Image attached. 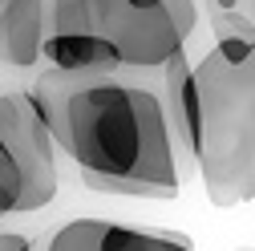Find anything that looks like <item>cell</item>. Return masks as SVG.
<instances>
[{"label":"cell","mask_w":255,"mask_h":251,"mask_svg":"<svg viewBox=\"0 0 255 251\" xmlns=\"http://www.w3.org/2000/svg\"><path fill=\"white\" fill-rule=\"evenodd\" d=\"M33 98L45 110L53 142L73 158L89 191L178 199V150L158 93L114 73L49 69L37 77Z\"/></svg>","instance_id":"obj_1"},{"label":"cell","mask_w":255,"mask_h":251,"mask_svg":"<svg viewBox=\"0 0 255 251\" xmlns=\"http://www.w3.org/2000/svg\"><path fill=\"white\" fill-rule=\"evenodd\" d=\"M199 142L195 166L215 207L255 199V49L227 61L211 49L199 65Z\"/></svg>","instance_id":"obj_2"},{"label":"cell","mask_w":255,"mask_h":251,"mask_svg":"<svg viewBox=\"0 0 255 251\" xmlns=\"http://www.w3.org/2000/svg\"><path fill=\"white\" fill-rule=\"evenodd\" d=\"M195 24V0H93V28L130 69H158L170 53L186 49Z\"/></svg>","instance_id":"obj_3"},{"label":"cell","mask_w":255,"mask_h":251,"mask_svg":"<svg viewBox=\"0 0 255 251\" xmlns=\"http://www.w3.org/2000/svg\"><path fill=\"white\" fill-rule=\"evenodd\" d=\"M0 142L12 154L20 174V199L16 211H41L57 199V142L45 122V110L37 106L33 89H16L0 98Z\"/></svg>","instance_id":"obj_4"},{"label":"cell","mask_w":255,"mask_h":251,"mask_svg":"<svg viewBox=\"0 0 255 251\" xmlns=\"http://www.w3.org/2000/svg\"><path fill=\"white\" fill-rule=\"evenodd\" d=\"M45 251H195V243L178 231L126 227L110 219H73L49 235Z\"/></svg>","instance_id":"obj_5"},{"label":"cell","mask_w":255,"mask_h":251,"mask_svg":"<svg viewBox=\"0 0 255 251\" xmlns=\"http://www.w3.org/2000/svg\"><path fill=\"white\" fill-rule=\"evenodd\" d=\"M162 81H166V122H170V138L174 150H182L186 158H195V142H199V81H195V65H190L186 49L170 53L162 65Z\"/></svg>","instance_id":"obj_6"},{"label":"cell","mask_w":255,"mask_h":251,"mask_svg":"<svg viewBox=\"0 0 255 251\" xmlns=\"http://www.w3.org/2000/svg\"><path fill=\"white\" fill-rule=\"evenodd\" d=\"M45 45V0H0V61L16 69L37 65Z\"/></svg>","instance_id":"obj_7"},{"label":"cell","mask_w":255,"mask_h":251,"mask_svg":"<svg viewBox=\"0 0 255 251\" xmlns=\"http://www.w3.org/2000/svg\"><path fill=\"white\" fill-rule=\"evenodd\" d=\"M41 57L49 61L53 69H65V73H114L122 69L118 49L98 33V28H81V33H45Z\"/></svg>","instance_id":"obj_8"},{"label":"cell","mask_w":255,"mask_h":251,"mask_svg":"<svg viewBox=\"0 0 255 251\" xmlns=\"http://www.w3.org/2000/svg\"><path fill=\"white\" fill-rule=\"evenodd\" d=\"M93 28V0H49V33Z\"/></svg>","instance_id":"obj_9"},{"label":"cell","mask_w":255,"mask_h":251,"mask_svg":"<svg viewBox=\"0 0 255 251\" xmlns=\"http://www.w3.org/2000/svg\"><path fill=\"white\" fill-rule=\"evenodd\" d=\"M211 28H215V41H251L255 45V16L243 8H215Z\"/></svg>","instance_id":"obj_10"},{"label":"cell","mask_w":255,"mask_h":251,"mask_svg":"<svg viewBox=\"0 0 255 251\" xmlns=\"http://www.w3.org/2000/svg\"><path fill=\"white\" fill-rule=\"evenodd\" d=\"M16 199H20V174H16L12 154L4 150V142H0V219L16 211Z\"/></svg>","instance_id":"obj_11"},{"label":"cell","mask_w":255,"mask_h":251,"mask_svg":"<svg viewBox=\"0 0 255 251\" xmlns=\"http://www.w3.org/2000/svg\"><path fill=\"white\" fill-rule=\"evenodd\" d=\"M215 49L227 57V61H243V57H251V41H215Z\"/></svg>","instance_id":"obj_12"},{"label":"cell","mask_w":255,"mask_h":251,"mask_svg":"<svg viewBox=\"0 0 255 251\" xmlns=\"http://www.w3.org/2000/svg\"><path fill=\"white\" fill-rule=\"evenodd\" d=\"M0 251H33V239L20 231H0Z\"/></svg>","instance_id":"obj_13"},{"label":"cell","mask_w":255,"mask_h":251,"mask_svg":"<svg viewBox=\"0 0 255 251\" xmlns=\"http://www.w3.org/2000/svg\"><path fill=\"white\" fill-rule=\"evenodd\" d=\"M215 8H239V0H211Z\"/></svg>","instance_id":"obj_14"},{"label":"cell","mask_w":255,"mask_h":251,"mask_svg":"<svg viewBox=\"0 0 255 251\" xmlns=\"http://www.w3.org/2000/svg\"><path fill=\"white\" fill-rule=\"evenodd\" d=\"M239 8H243V12H251V16H255V0H239Z\"/></svg>","instance_id":"obj_15"},{"label":"cell","mask_w":255,"mask_h":251,"mask_svg":"<svg viewBox=\"0 0 255 251\" xmlns=\"http://www.w3.org/2000/svg\"><path fill=\"white\" fill-rule=\"evenodd\" d=\"M235 251H251V247H235Z\"/></svg>","instance_id":"obj_16"}]
</instances>
